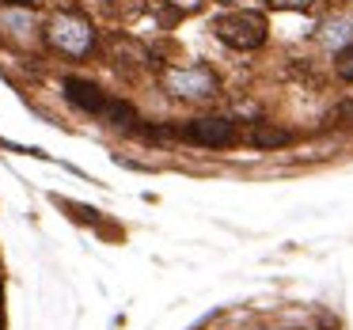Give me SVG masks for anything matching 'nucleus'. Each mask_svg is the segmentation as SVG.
Here are the masks:
<instances>
[{"label":"nucleus","instance_id":"1","mask_svg":"<svg viewBox=\"0 0 353 330\" xmlns=\"http://www.w3.org/2000/svg\"><path fill=\"white\" fill-rule=\"evenodd\" d=\"M65 99H69L72 107H80L84 114H95V118H103V122H110V125H133L137 122V114H133L130 103L110 99L103 87L88 84V80H80V76L65 80Z\"/></svg>","mask_w":353,"mask_h":330},{"label":"nucleus","instance_id":"2","mask_svg":"<svg viewBox=\"0 0 353 330\" xmlns=\"http://www.w3.org/2000/svg\"><path fill=\"white\" fill-rule=\"evenodd\" d=\"M213 31L232 50H259L266 42V16H259V12H228L213 23Z\"/></svg>","mask_w":353,"mask_h":330},{"label":"nucleus","instance_id":"3","mask_svg":"<svg viewBox=\"0 0 353 330\" xmlns=\"http://www.w3.org/2000/svg\"><path fill=\"white\" fill-rule=\"evenodd\" d=\"M175 133L194 141V145H205V148H228L239 141L236 122H228V118H194L190 125H179Z\"/></svg>","mask_w":353,"mask_h":330},{"label":"nucleus","instance_id":"4","mask_svg":"<svg viewBox=\"0 0 353 330\" xmlns=\"http://www.w3.org/2000/svg\"><path fill=\"white\" fill-rule=\"evenodd\" d=\"M289 133H285V130H274V125H254V130H251V145L254 148H285V145H289Z\"/></svg>","mask_w":353,"mask_h":330},{"label":"nucleus","instance_id":"5","mask_svg":"<svg viewBox=\"0 0 353 330\" xmlns=\"http://www.w3.org/2000/svg\"><path fill=\"white\" fill-rule=\"evenodd\" d=\"M175 87H186L183 95H209L213 92V76H209L205 69H198V72H183V76H175Z\"/></svg>","mask_w":353,"mask_h":330},{"label":"nucleus","instance_id":"6","mask_svg":"<svg viewBox=\"0 0 353 330\" xmlns=\"http://www.w3.org/2000/svg\"><path fill=\"white\" fill-rule=\"evenodd\" d=\"M338 76H342V80H353V46H345L342 50V54H338Z\"/></svg>","mask_w":353,"mask_h":330},{"label":"nucleus","instance_id":"7","mask_svg":"<svg viewBox=\"0 0 353 330\" xmlns=\"http://www.w3.org/2000/svg\"><path fill=\"white\" fill-rule=\"evenodd\" d=\"M270 4H274V8H307L312 0H270Z\"/></svg>","mask_w":353,"mask_h":330},{"label":"nucleus","instance_id":"8","mask_svg":"<svg viewBox=\"0 0 353 330\" xmlns=\"http://www.w3.org/2000/svg\"><path fill=\"white\" fill-rule=\"evenodd\" d=\"M224 4H239V0H224Z\"/></svg>","mask_w":353,"mask_h":330}]
</instances>
